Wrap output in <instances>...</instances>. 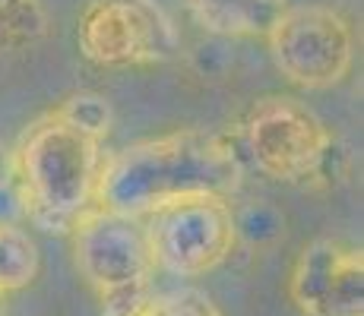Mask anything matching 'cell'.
Listing matches in <instances>:
<instances>
[{
	"label": "cell",
	"instance_id": "cell-1",
	"mask_svg": "<svg viewBox=\"0 0 364 316\" xmlns=\"http://www.w3.org/2000/svg\"><path fill=\"white\" fill-rule=\"evenodd\" d=\"M241 178V156L232 143L206 130H174L165 136L139 139L102 158L95 209L139 222L178 200H232Z\"/></svg>",
	"mask_w": 364,
	"mask_h": 316
},
{
	"label": "cell",
	"instance_id": "cell-2",
	"mask_svg": "<svg viewBox=\"0 0 364 316\" xmlns=\"http://www.w3.org/2000/svg\"><path fill=\"white\" fill-rule=\"evenodd\" d=\"M99 139L67 124L58 111L26 126L10 156L16 202L41 231L70 234L80 215L95 206L102 149Z\"/></svg>",
	"mask_w": 364,
	"mask_h": 316
},
{
	"label": "cell",
	"instance_id": "cell-3",
	"mask_svg": "<svg viewBox=\"0 0 364 316\" xmlns=\"http://www.w3.org/2000/svg\"><path fill=\"white\" fill-rule=\"evenodd\" d=\"M73 263L92 288L102 316H136L152 298V263L146 231L136 219L89 209L70 228Z\"/></svg>",
	"mask_w": 364,
	"mask_h": 316
},
{
	"label": "cell",
	"instance_id": "cell-4",
	"mask_svg": "<svg viewBox=\"0 0 364 316\" xmlns=\"http://www.w3.org/2000/svg\"><path fill=\"white\" fill-rule=\"evenodd\" d=\"M241 146L260 174L295 187L323 180L336 158L330 126L291 95L257 98L241 124Z\"/></svg>",
	"mask_w": 364,
	"mask_h": 316
},
{
	"label": "cell",
	"instance_id": "cell-5",
	"mask_svg": "<svg viewBox=\"0 0 364 316\" xmlns=\"http://www.w3.org/2000/svg\"><path fill=\"white\" fill-rule=\"evenodd\" d=\"M156 269L178 278H200L219 269L237 244L232 200L193 196L139 219Z\"/></svg>",
	"mask_w": 364,
	"mask_h": 316
},
{
	"label": "cell",
	"instance_id": "cell-6",
	"mask_svg": "<svg viewBox=\"0 0 364 316\" xmlns=\"http://www.w3.org/2000/svg\"><path fill=\"white\" fill-rule=\"evenodd\" d=\"M269 58L301 89L339 86L355 63V32L339 10L323 4L289 6L266 35Z\"/></svg>",
	"mask_w": 364,
	"mask_h": 316
},
{
	"label": "cell",
	"instance_id": "cell-7",
	"mask_svg": "<svg viewBox=\"0 0 364 316\" xmlns=\"http://www.w3.org/2000/svg\"><path fill=\"white\" fill-rule=\"evenodd\" d=\"M76 45L99 67H156L178 54L181 35L152 0H89Z\"/></svg>",
	"mask_w": 364,
	"mask_h": 316
},
{
	"label": "cell",
	"instance_id": "cell-8",
	"mask_svg": "<svg viewBox=\"0 0 364 316\" xmlns=\"http://www.w3.org/2000/svg\"><path fill=\"white\" fill-rule=\"evenodd\" d=\"M289 298L304 316H364V253L317 237L298 253Z\"/></svg>",
	"mask_w": 364,
	"mask_h": 316
},
{
	"label": "cell",
	"instance_id": "cell-9",
	"mask_svg": "<svg viewBox=\"0 0 364 316\" xmlns=\"http://www.w3.org/2000/svg\"><path fill=\"white\" fill-rule=\"evenodd\" d=\"M191 16L222 38H266L289 0H184Z\"/></svg>",
	"mask_w": 364,
	"mask_h": 316
},
{
	"label": "cell",
	"instance_id": "cell-10",
	"mask_svg": "<svg viewBox=\"0 0 364 316\" xmlns=\"http://www.w3.org/2000/svg\"><path fill=\"white\" fill-rule=\"evenodd\" d=\"M48 35H51V13L41 0H0V51H29Z\"/></svg>",
	"mask_w": 364,
	"mask_h": 316
},
{
	"label": "cell",
	"instance_id": "cell-11",
	"mask_svg": "<svg viewBox=\"0 0 364 316\" xmlns=\"http://www.w3.org/2000/svg\"><path fill=\"white\" fill-rule=\"evenodd\" d=\"M41 253L26 228L0 222V291H23L38 278Z\"/></svg>",
	"mask_w": 364,
	"mask_h": 316
},
{
	"label": "cell",
	"instance_id": "cell-12",
	"mask_svg": "<svg viewBox=\"0 0 364 316\" xmlns=\"http://www.w3.org/2000/svg\"><path fill=\"white\" fill-rule=\"evenodd\" d=\"M54 111H58L67 124H73L76 130H82L86 136L99 139V143L108 136L111 121H114L108 98L99 95V92H73V95H67Z\"/></svg>",
	"mask_w": 364,
	"mask_h": 316
},
{
	"label": "cell",
	"instance_id": "cell-13",
	"mask_svg": "<svg viewBox=\"0 0 364 316\" xmlns=\"http://www.w3.org/2000/svg\"><path fill=\"white\" fill-rule=\"evenodd\" d=\"M136 316H222V310L209 294L181 288V291L152 294Z\"/></svg>",
	"mask_w": 364,
	"mask_h": 316
},
{
	"label": "cell",
	"instance_id": "cell-14",
	"mask_svg": "<svg viewBox=\"0 0 364 316\" xmlns=\"http://www.w3.org/2000/svg\"><path fill=\"white\" fill-rule=\"evenodd\" d=\"M4 313H6V294L0 291V316H4Z\"/></svg>",
	"mask_w": 364,
	"mask_h": 316
}]
</instances>
